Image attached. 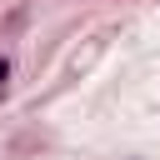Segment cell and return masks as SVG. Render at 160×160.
Returning a JSON list of instances; mask_svg holds the SVG:
<instances>
[{
    "label": "cell",
    "mask_w": 160,
    "mask_h": 160,
    "mask_svg": "<svg viewBox=\"0 0 160 160\" xmlns=\"http://www.w3.org/2000/svg\"><path fill=\"white\" fill-rule=\"evenodd\" d=\"M5 80H10V60L0 55V85H5Z\"/></svg>",
    "instance_id": "1"
}]
</instances>
